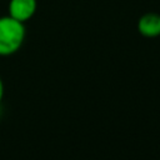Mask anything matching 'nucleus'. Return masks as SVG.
<instances>
[{
  "instance_id": "obj_1",
  "label": "nucleus",
  "mask_w": 160,
  "mask_h": 160,
  "mask_svg": "<svg viewBox=\"0 0 160 160\" xmlns=\"http://www.w3.org/2000/svg\"><path fill=\"white\" fill-rule=\"evenodd\" d=\"M25 25L11 16H0V56L15 54L24 44Z\"/></svg>"
},
{
  "instance_id": "obj_4",
  "label": "nucleus",
  "mask_w": 160,
  "mask_h": 160,
  "mask_svg": "<svg viewBox=\"0 0 160 160\" xmlns=\"http://www.w3.org/2000/svg\"><path fill=\"white\" fill-rule=\"evenodd\" d=\"M2 98H4V84H2V80L0 78V102H1Z\"/></svg>"
},
{
  "instance_id": "obj_2",
  "label": "nucleus",
  "mask_w": 160,
  "mask_h": 160,
  "mask_svg": "<svg viewBox=\"0 0 160 160\" xmlns=\"http://www.w3.org/2000/svg\"><path fill=\"white\" fill-rule=\"evenodd\" d=\"M36 9H38L36 0H10L8 6L9 16L22 24H25L35 15Z\"/></svg>"
},
{
  "instance_id": "obj_3",
  "label": "nucleus",
  "mask_w": 160,
  "mask_h": 160,
  "mask_svg": "<svg viewBox=\"0 0 160 160\" xmlns=\"http://www.w3.org/2000/svg\"><path fill=\"white\" fill-rule=\"evenodd\" d=\"M138 31L144 38L160 36V14L145 12L138 20Z\"/></svg>"
}]
</instances>
